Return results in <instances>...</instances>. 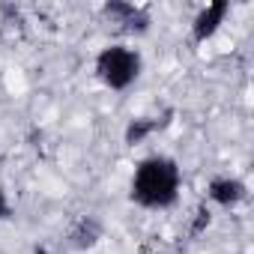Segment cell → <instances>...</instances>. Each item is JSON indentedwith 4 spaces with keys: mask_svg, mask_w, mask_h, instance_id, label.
<instances>
[{
    "mask_svg": "<svg viewBox=\"0 0 254 254\" xmlns=\"http://www.w3.org/2000/svg\"><path fill=\"white\" fill-rule=\"evenodd\" d=\"M180 186H183L180 165L171 156H150L135 168L129 197L144 209H168L177 203Z\"/></svg>",
    "mask_w": 254,
    "mask_h": 254,
    "instance_id": "6da1fadb",
    "label": "cell"
},
{
    "mask_svg": "<svg viewBox=\"0 0 254 254\" xmlns=\"http://www.w3.org/2000/svg\"><path fill=\"white\" fill-rule=\"evenodd\" d=\"M206 197L212 203H218V206H236V203H242L248 197V189L236 177H215L206 186Z\"/></svg>",
    "mask_w": 254,
    "mask_h": 254,
    "instance_id": "5b68a950",
    "label": "cell"
},
{
    "mask_svg": "<svg viewBox=\"0 0 254 254\" xmlns=\"http://www.w3.org/2000/svg\"><path fill=\"white\" fill-rule=\"evenodd\" d=\"M141 54L129 45H108L96 54V75L111 90L132 87L141 75Z\"/></svg>",
    "mask_w": 254,
    "mask_h": 254,
    "instance_id": "7a4b0ae2",
    "label": "cell"
},
{
    "mask_svg": "<svg viewBox=\"0 0 254 254\" xmlns=\"http://www.w3.org/2000/svg\"><path fill=\"white\" fill-rule=\"evenodd\" d=\"M12 215V203H9V197H6V191L0 189V221H6Z\"/></svg>",
    "mask_w": 254,
    "mask_h": 254,
    "instance_id": "ba28073f",
    "label": "cell"
},
{
    "mask_svg": "<svg viewBox=\"0 0 254 254\" xmlns=\"http://www.w3.org/2000/svg\"><path fill=\"white\" fill-rule=\"evenodd\" d=\"M227 12H230V0H215V3H206V6L197 12L194 24H191V39H194V42L212 39V36L218 33V27L224 24Z\"/></svg>",
    "mask_w": 254,
    "mask_h": 254,
    "instance_id": "277c9868",
    "label": "cell"
},
{
    "mask_svg": "<svg viewBox=\"0 0 254 254\" xmlns=\"http://www.w3.org/2000/svg\"><path fill=\"white\" fill-rule=\"evenodd\" d=\"M171 114H174V111H168V114H165V120H156V117H135L129 126H126V135H123V138H126V144H129V147H135V144H144V141H147L153 132L165 129V126L171 123V120H168Z\"/></svg>",
    "mask_w": 254,
    "mask_h": 254,
    "instance_id": "52a82bcc",
    "label": "cell"
},
{
    "mask_svg": "<svg viewBox=\"0 0 254 254\" xmlns=\"http://www.w3.org/2000/svg\"><path fill=\"white\" fill-rule=\"evenodd\" d=\"M102 233H105V227H102V221L96 215H81L69 230V245L78 248V251H87L102 239Z\"/></svg>",
    "mask_w": 254,
    "mask_h": 254,
    "instance_id": "8992f818",
    "label": "cell"
},
{
    "mask_svg": "<svg viewBox=\"0 0 254 254\" xmlns=\"http://www.w3.org/2000/svg\"><path fill=\"white\" fill-rule=\"evenodd\" d=\"M33 254H51V251H48V248H36Z\"/></svg>",
    "mask_w": 254,
    "mask_h": 254,
    "instance_id": "9c48e42d",
    "label": "cell"
},
{
    "mask_svg": "<svg viewBox=\"0 0 254 254\" xmlns=\"http://www.w3.org/2000/svg\"><path fill=\"white\" fill-rule=\"evenodd\" d=\"M102 15L111 24H117L120 30H126V33H147L150 30V12L144 6H135V3L111 0V3L102 6Z\"/></svg>",
    "mask_w": 254,
    "mask_h": 254,
    "instance_id": "3957f363",
    "label": "cell"
}]
</instances>
